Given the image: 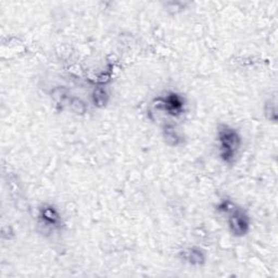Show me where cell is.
I'll return each mask as SVG.
<instances>
[{
    "label": "cell",
    "mask_w": 278,
    "mask_h": 278,
    "mask_svg": "<svg viewBox=\"0 0 278 278\" xmlns=\"http://www.w3.org/2000/svg\"><path fill=\"white\" fill-rule=\"evenodd\" d=\"M238 137L236 133L232 131H223L221 132L220 140L222 142V149L224 150V158L226 160L229 159V155L234 154V149L236 150L238 147Z\"/></svg>",
    "instance_id": "6da1fadb"
},
{
    "label": "cell",
    "mask_w": 278,
    "mask_h": 278,
    "mask_svg": "<svg viewBox=\"0 0 278 278\" xmlns=\"http://www.w3.org/2000/svg\"><path fill=\"white\" fill-rule=\"evenodd\" d=\"M231 227L234 228V233H240L244 234L245 229L247 227V223L245 222V216H243L241 213H235V215H233L231 217Z\"/></svg>",
    "instance_id": "7a4b0ae2"
}]
</instances>
